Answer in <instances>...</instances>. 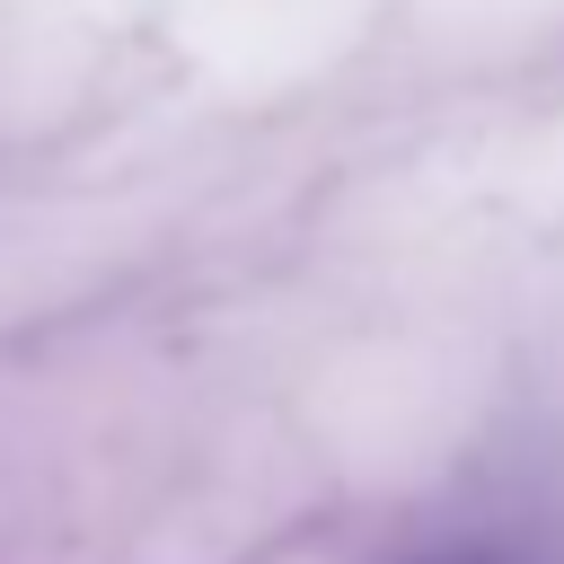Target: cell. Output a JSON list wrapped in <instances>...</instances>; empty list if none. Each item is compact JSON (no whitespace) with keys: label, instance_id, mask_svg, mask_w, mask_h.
<instances>
[{"label":"cell","instance_id":"cell-1","mask_svg":"<svg viewBox=\"0 0 564 564\" xmlns=\"http://www.w3.org/2000/svg\"><path fill=\"white\" fill-rule=\"evenodd\" d=\"M432 564H494V555H432Z\"/></svg>","mask_w":564,"mask_h":564}]
</instances>
